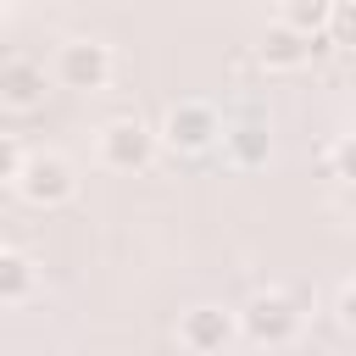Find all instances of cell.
<instances>
[{"label": "cell", "mask_w": 356, "mask_h": 356, "mask_svg": "<svg viewBox=\"0 0 356 356\" xmlns=\"http://www.w3.org/2000/svg\"><path fill=\"white\" fill-rule=\"evenodd\" d=\"M228 134V117L211 106V100H172L167 106V117H161V145L167 150H178V156H200V150H211L217 139Z\"/></svg>", "instance_id": "cell-1"}, {"label": "cell", "mask_w": 356, "mask_h": 356, "mask_svg": "<svg viewBox=\"0 0 356 356\" xmlns=\"http://www.w3.org/2000/svg\"><path fill=\"white\" fill-rule=\"evenodd\" d=\"M239 334L261 350H278V345H295L300 339V306L278 289H261L239 306Z\"/></svg>", "instance_id": "cell-2"}, {"label": "cell", "mask_w": 356, "mask_h": 356, "mask_svg": "<svg viewBox=\"0 0 356 356\" xmlns=\"http://www.w3.org/2000/svg\"><path fill=\"white\" fill-rule=\"evenodd\" d=\"M95 156L100 167L111 172H145L156 161V134L139 122V117H111L100 134H95Z\"/></svg>", "instance_id": "cell-3"}, {"label": "cell", "mask_w": 356, "mask_h": 356, "mask_svg": "<svg viewBox=\"0 0 356 356\" xmlns=\"http://www.w3.org/2000/svg\"><path fill=\"white\" fill-rule=\"evenodd\" d=\"M11 189H17L33 211H50V206H67V200L78 195V172H72L67 156L39 150V156H28V167H22V178H17Z\"/></svg>", "instance_id": "cell-4"}, {"label": "cell", "mask_w": 356, "mask_h": 356, "mask_svg": "<svg viewBox=\"0 0 356 356\" xmlns=\"http://www.w3.org/2000/svg\"><path fill=\"white\" fill-rule=\"evenodd\" d=\"M117 61H111V44L100 39H67L56 50V83L61 89H78V95H100L111 83Z\"/></svg>", "instance_id": "cell-5"}, {"label": "cell", "mask_w": 356, "mask_h": 356, "mask_svg": "<svg viewBox=\"0 0 356 356\" xmlns=\"http://www.w3.org/2000/svg\"><path fill=\"white\" fill-rule=\"evenodd\" d=\"M234 334H239V317L222 306H189L178 317V345L189 356H222V350H234Z\"/></svg>", "instance_id": "cell-6"}, {"label": "cell", "mask_w": 356, "mask_h": 356, "mask_svg": "<svg viewBox=\"0 0 356 356\" xmlns=\"http://www.w3.org/2000/svg\"><path fill=\"white\" fill-rule=\"evenodd\" d=\"M328 44H334L328 33H317V39H312V33L289 28V22H273V28L256 39V61H261L267 72H300V67H306L317 50H328Z\"/></svg>", "instance_id": "cell-7"}, {"label": "cell", "mask_w": 356, "mask_h": 356, "mask_svg": "<svg viewBox=\"0 0 356 356\" xmlns=\"http://www.w3.org/2000/svg\"><path fill=\"white\" fill-rule=\"evenodd\" d=\"M0 106L6 111H39L44 106V67L39 61H6L0 67Z\"/></svg>", "instance_id": "cell-8"}, {"label": "cell", "mask_w": 356, "mask_h": 356, "mask_svg": "<svg viewBox=\"0 0 356 356\" xmlns=\"http://www.w3.org/2000/svg\"><path fill=\"white\" fill-rule=\"evenodd\" d=\"M222 150H228L234 167H267V156H273V134H267L261 117H234L228 134H222Z\"/></svg>", "instance_id": "cell-9"}, {"label": "cell", "mask_w": 356, "mask_h": 356, "mask_svg": "<svg viewBox=\"0 0 356 356\" xmlns=\"http://www.w3.org/2000/svg\"><path fill=\"white\" fill-rule=\"evenodd\" d=\"M33 289H39V267H33V256L17 250V245H6V250H0V300H6V306H28Z\"/></svg>", "instance_id": "cell-10"}, {"label": "cell", "mask_w": 356, "mask_h": 356, "mask_svg": "<svg viewBox=\"0 0 356 356\" xmlns=\"http://www.w3.org/2000/svg\"><path fill=\"white\" fill-rule=\"evenodd\" d=\"M328 17H334V0H278V22L300 28V33H328Z\"/></svg>", "instance_id": "cell-11"}, {"label": "cell", "mask_w": 356, "mask_h": 356, "mask_svg": "<svg viewBox=\"0 0 356 356\" xmlns=\"http://www.w3.org/2000/svg\"><path fill=\"white\" fill-rule=\"evenodd\" d=\"M328 39L339 50H356V0H334V17H328Z\"/></svg>", "instance_id": "cell-12"}, {"label": "cell", "mask_w": 356, "mask_h": 356, "mask_svg": "<svg viewBox=\"0 0 356 356\" xmlns=\"http://www.w3.org/2000/svg\"><path fill=\"white\" fill-rule=\"evenodd\" d=\"M22 167H28V150H22V139H17V134H6V139H0V178H6V184H17V178H22Z\"/></svg>", "instance_id": "cell-13"}, {"label": "cell", "mask_w": 356, "mask_h": 356, "mask_svg": "<svg viewBox=\"0 0 356 356\" xmlns=\"http://www.w3.org/2000/svg\"><path fill=\"white\" fill-rule=\"evenodd\" d=\"M334 172H339V178H350V184H356V134H345V139H339V145H334Z\"/></svg>", "instance_id": "cell-14"}, {"label": "cell", "mask_w": 356, "mask_h": 356, "mask_svg": "<svg viewBox=\"0 0 356 356\" xmlns=\"http://www.w3.org/2000/svg\"><path fill=\"white\" fill-rule=\"evenodd\" d=\"M334 312H339V323L356 334V278H345V289H339V300H334Z\"/></svg>", "instance_id": "cell-15"}, {"label": "cell", "mask_w": 356, "mask_h": 356, "mask_svg": "<svg viewBox=\"0 0 356 356\" xmlns=\"http://www.w3.org/2000/svg\"><path fill=\"white\" fill-rule=\"evenodd\" d=\"M222 356H267V350H261V345H245V350L234 345V350H222Z\"/></svg>", "instance_id": "cell-16"}]
</instances>
